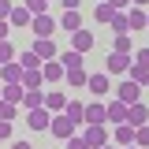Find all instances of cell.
<instances>
[{
    "instance_id": "14",
    "label": "cell",
    "mask_w": 149,
    "mask_h": 149,
    "mask_svg": "<svg viewBox=\"0 0 149 149\" xmlns=\"http://www.w3.org/2000/svg\"><path fill=\"white\" fill-rule=\"evenodd\" d=\"M56 60L63 63V74H71V71H86V67H82V56L74 52V49H67V52H60Z\"/></svg>"
},
{
    "instance_id": "29",
    "label": "cell",
    "mask_w": 149,
    "mask_h": 149,
    "mask_svg": "<svg viewBox=\"0 0 149 149\" xmlns=\"http://www.w3.org/2000/svg\"><path fill=\"white\" fill-rule=\"evenodd\" d=\"M127 78H130V82H138V86L146 90V82H149V71H146V67H138V63H130V71H127Z\"/></svg>"
},
{
    "instance_id": "10",
    "label": "cell",
    "mask_w": 149,
    "mask_h": 149,
    "mask_svg": "<svg viewBox=\"0 0 149 149\" xmlns=\"http://www.w3.org/2000/svg\"><path fill=\"white\" fill-rule=\"evenodd\" d=\"M112 146H119V149L134 146V127H130V123H119V127H112Z\"/></svg>"
},
{
    "instance_id": "2",
    "label": "cell",
    "mask_w": 149,
    "mask_h": 149,
    "mask_svg": "<svg viewBox=\"0 0 149 149\" xmlns=\"http://www.w3.org/2000/svg\"><path fill=\"white\" fill-rule=\"evenodd\" d=\"M116 101H123V104H138V101H142V86L130 82V78H123V82L116 86Z\"/></svg>"
},
{
    "instance_id": "37",
    "label": "cell",
    "mask_w": 149,
    "mask_h": 149,
    "mask_svg": "<svg viewBox=\"0 0 149 149\" xmlns=\"http://www.w3.org/2000/svg\"><path fill=\"white\" fill-rule=\"evenodd\" d=\"M67 149H90V146H86L82 134H71V138H67Z\"/></svg>"
},
{
    "instance_id": "18",
    "label": "cell",
    "mask_w": 149,
    "mask_h": 149,
    "mask_svg": "<svg viewBox=\"0 0 149 149\" xmlns=\"http://www.w3.org/2000/svg\"><path fill=\"white\" fill-rule=\"evenodd\" d=\"M119 123H127V104L123 101H112L108 104V127H119Z\"/></svg>"
},
{
    "instance_id": "44",
    "label": "cell",
    "mask_w": 149,
    "mask_h": 149,
    "mask_svg": "<svg viewBox=\"0 0 149 149\" xmlns=\"http://www.w3.org/2000/svg\"><path fill=\"white\" fill-rule=\"evenodd\" d=\"M104 149H119V146H112V142H108V146H104Z\"/></svg>"
},
{
    "instance_id": "46",
    "label": "cell",
    "mask_w": 149,
    "mask_h": 149,
    "mask_svg": "<svg viewBox=\"0 0 149 149\" xmlns=\"http://www.w3.org/2000/svg\"><path fill=\"white\" fill-rule=\"evenodd\" d=\"M0 90H4V82H0Z\"/></svg>"
},
{
    "instance_id": "1",
    "label": "cell",
    "mask_w": 149,
    "mask_h": 149,
    "mask_svg": "<svg viewBox=\"0 0 149 149\" xmlns=\"http://www.w3.org/2000/svg\"><path fill=\"white\" fill-rule=\"evenodd\" d=\"M78 134L86 138V146H90V149H104V146H108V138H112V127H108V123H101V127H82Z\"/></svg>"
},
{
    "instance_id": "24",
    "label": "cell",
    "mask_w": 149,
    "mask_h": 149,
    "mask_svg": "<svg viewBox=\"0 0 149 149\" xmlns=\"http://www.w3.org/2000/svg\"><path fill=\"white\" fill-rule=\"evenodd\" d=\"M22 90H45V74L41 71H22Z\"/></svg>"
},
{
    "instance_id": "43",
    "label": "cell",
    "mask_w": 149,
    "mask_h": 149,
    "mask_svg": "<svg viewBox=\"0 0 149 149\" xmlns=\"http://www.w3.org/2000/svg\"><path fill=\"white\" fill-rule=\"evenodd\" d=\"M130 4H134V8H146V4H149V0H130Z\"/></svg>"
},
{
    "instance_id": "40",
    "label": "cell",
    "mask_w": 149,
    "mask_h": 149,
    "mask_svg": "<svg viewBox=\"0 0 149 149\" xmlns=\"http://www.w3.org/2000/svg\"><path fill=\"white\" fill-rule=\"evenodd\" d=\"M78 4H82V0H60V8H63V11H78Z\"/></svg>"
},
{
    "instance_id": "25",
    "label": "cell",
    "mask_w": 149,
    "mask_h": 149,
    "mask_svg": "<svg viewBox=\"0 0 149 149\" xmlns=\"http://www.w3.org/2000/svg\"><path fill=\"white\" fill-rule=\"evenodd\" d=\"M8 22H11V26H30V22H34V15H30V11H26V8H11V15H8Z\"/></svg>"
},
{
    "instance_id": "42",
    "label": "cell",
    "mask_w": 149,
    "mask_h": 149,
    "mask_svg": "<svg viewBox=\"0 0 149 149\" xmlns=\"http://www.w3.org/2000/svg\"><path fill=\"white\" fill-rule=\"evenodd\" d=\"M11 149H30V142H26V138H19V142H15Z\"/></svg>"
},
{
    "instance_id": "6",
    "label": "cell",
    "mask_w": 149,
    "mask_h": 149,
    "mask_svg": "<svg viewBox=\"0 0 149 149\" xmlns=\"http://www.w3.org/2000/svg\"><path fill=\"white\" fill-rule=\"evenodd\" d=\"M101 123H108V104H101V101L86 104V127H101Z\"/></svg>"
},
{
    "instance_id": "38",
    "label": "cell",
    "mask_w": 149,
    "mask_h": 149,
    "mask_svg": "<svg viewBox=\"0 0 149 149\" xmlns=\"http://www.w3.org/2000/svg\"><path fill=\"white\" fill-rule=\"evenodd\" d=\"M11 8H15L11 0H0V19H8V15H11Z\"/></svg>"
},
{
    "instance_id": "23",
    "label": "cell",
    "mask_w": 149,
    "mask_h": 149,
    "mask_svg": "<svg viewBox=\"0 0 149 149\" xmlns=\"http://www.w3.org/2000/svg\"><path fill=\"white\" fill-rule=\"evenodd\" d=\"M19 67H22V71H41V60H37V52H34V49L19 52Z\"/></svg>"
},
{
    "instance_id": "7",
    "label": "cell",
    "mask_w": 149,
    "mask_h": 149,
    "mask_svg": "<svg viewBox=\"0 0 149 149\" xmlns=\"http://www.w3.org/2000/svg\"><path fill=\"white\" fill-rule=\"evenodd\" d=\"M49 130H52L56 138H63V142H67L71 134H78V130H74V123L67 119V116H63V112H60V116H52V123H49Z\"/></svg>"
},
{
    "instance_id": "20",
    "label": "cell",
    "mask_w": 149,
    "mask_h": 149,
    "mask_svg": "<svg viewBox=\"0 0 149 149\" xmlns=\"http://www.w3.org/2000/svg\"><path fill=\"white\" fill-rule=\"evenodd\" d=\"M41 74H45V82H60L63 78V63L60 60H49V63H41Z\"/></svg>"
},
{
    "instance_id": "13",
    "label": "cell",
    "mask_w": 149,
    "mask_h": 149,
    "mask_svg": "<svg viewBox=\"0 0 149 149\" xmlns=\"http://www.w3.org/2000/svg\"><path fill=\"white\" fill-rule=\"evenodd\" d=\"M71 49H74V52H78V56H86V52H90V49H93V34H90V30H86V26H82L78 34H71Z\"/></svg>"
},
{
    "instance_id": "12",
    "label": "cell",
    "mask_w": 149,
    "mask_h": 149,
    "mask_svg": "<svg viewBox=\"0 0 149 149\" xmlns=\"http://www.w3.org/2000/svg\"><path fill=\"white\" fill-rule=\"evenodd\" d=\"M45 108L52 112V116H60V112L67 108V93H63V90H49V93H45Z\"/></svg>"
},
{
    "instance_id": "36",
    "label": "cell",
    "mask_w": 149,
    "mask_h": 149,
    "mask_svg": "<svg viewBox=\"0 0 149 149\" xmlns=\"http://www.w3.org/2000/svg\"><path fill=\"white\" fill-rule=\"evenodd\" d=\"M134 63H138V67H146V71H149V49H138V52H134Z\"/></svg>"
},
{
    "instance_id": "4",
    "label": "cell",
    "mask_w": 149,
    "mask_h": 149,
    "mask_svg": "<svg viewBox=\"0 0 149 149\" xmlns=\"http://www.w3.org/2000/svg\"><path fill=\"white\" fill-rule=\"evenodd\" d=\"M56 26H60V22H56L52 15H34V22H30L34 41H37V37H52V34H56Z\"/></svg>"
},
{
    "instance_id": "33",
    "label": "cell",
    "mask_w": 149,
    "mask_h": 149,
    "mask_svg": "<svg viewBox=\"0 0 149 149\" xmlns=\"http://www.w3.org/2000/svg\"><path fill=\"white\" fill-rule=\"evenodd\" d=\"M63 78H67V86H74V90L90 82V74H86V71H71V74H63Z\"/></svg>"
},
{
    "instance_id": "35",
    "label": "cell",
    "mask_w": 149,
    "mask_h": 149,
    "mask_svg": "<svg viewBox=\"0 0 149 149\" xmlns=\"http://www.w3.org/2000/svg\"><path fill=\"white\" fill-rule=\"evenodd\" d=\"M4 138H15V123H8V119H0V142Z\"/></svg>"
},
{
    "instance_id": "8",
    "label": "cell",
    "mask_w": 149,
    "mask_h": 149,
    "mask_svg": "<svg viewBox=\"0 0 149 149\" xmlns=\"http://www.w3.org/2000/svg\"><path fill=\"white\" fill-rule=\"evenodd\" d=\"M127 123L134 130L146 127V123H149V104H142V101H138V104H127Z\"/></svg>"
},
{
    "instance_id": "45",
    "label": "cell",
    "mask_w": 149,
    "mask_h": 149,
    "mask_svg": "<svg viewBox=\"0 0 149 149\" xmlns=\"http://www.w3.org/2000/svg\"><path fill=\"white\" fill-rule=\"evenodd\" d=\"M127 149H138V146H127Z\"/></svg>"
},
{
    "instance_id": "19",
    "label": "cell",
    "mask_w": 149,
    "mask_h": 149,
    "mask_svg": "<svg viewBox=\"0 0 149 149\" xmlns=\"http://www.w3.org/2000/svg\"><path fill=\"white\" fill-rule=\"evenodd\" d=\"M60 26H63L67 34H78V30H82V15H78V11H63V15H60Z\"/></svg>"
},
{
    "instance_id": "3",
    "label": "cell",
    "mask_w": 149,
    "mask_h": 149,
    "mask_svg": "<svg viewBox=\"0 0 149 149\" xmlns=\"http://www.w3.org/2000/svg\"><path fill=\"white\" fill-rule=\"evenodd\" d=\"M130 52H108V60H104V71L108 74H127L130 71Z\"/></svg>"
},
{
    "instance_id": "22",
    "label": "cell",
    "mask_w": 149,
    "mask_h": 149,
    "mask_svg": "<svg viewBox=\"0 0 149 149\" xmlns=\"http://www.w3.org/2000/svg\"><path fill=\"white\" fill-rule=\"evenodd\" d=\"M0 82H4V86H8V82H22V67H19V60L0 67Z\"/></svg>"
},
{
    "instance_id": "28",
    "label": "cell",
    "mask_w": 149,
    "mask_h": 149,
    "mask_svg": "<svg viewBox=\"0 0 149 149\" xmlns=\"http://www.w3.org/2000/svg\"><path fill=\"white\" fill-rule=\"evenodd\" d=\"M112 15H116V8H112V4H97V11H93V19H97L101 26H108Z\"/></svg>"
},
{
    "instance_id": "17",
    "label": "cell",
    "mask_w": 149,
    "mask_h": 149,
    "mask_svg": "<svg viewBox=\"0 0 149 149\" xmlns=\"http://www.w3.org/2000/svg\"><path fill=\"white\" fill-rule=\"evenodd\" d=\"M0 97H4L8 104H22V97H26V90H22V82H8V86L0 90Z\"/></svg>"
},
{
    "instance_id": "9",
    "label": "cell",
    "mask_w": 149,
    "mask_h": 149,
    "mask_svg": "<svg viewBox=\"0 0 149 149\" xmlns=\"http://www.w3.org/2000/svg\"><path fill=\"white\" fill-rule=\"evenodd\" d=\"M30 49L37 52V60H41V63H49V60H56V56H60V52H56V45H52V37H37Z\"/></svg>"
},
{
    "instance_id": "15",
    "label": "cell",
    "mask_w": 149,
    "mask_h": 149,
    "mask_svg": "<svg viewBox=\"0 0 149 149\" xmlns=\"http://www.w3.org/2000/svg\"><path fill=\"white\" fill-rule=\"evenodd\" d=\"M63 116L74 123V130L86 127V104H78V101H67V108H63Z\"/></svg>"
},
{
    "instance_id": "34",
    "label": "cell",
    "mask_w": 149,
    "mask_h": 149,
    "mask_svg": "<svg viewBox=\"0 0 149 149\" xmlns=\"http://www.w3.org/2000/svg\"><path fill=\"white\" fill-rule=\"evenodd\" d=\"M134 146H138V149H146V146H149V123L134 130Z\"/></svg>"
},
{
    "instance_id": "32",
    "label": "cell",
    "mask_w": 149,
    "mask_h": 149,
    "mask_svg": "<svg viewBox=\"0 0 149 149\" xmlns=\"http://www.w3.org/2000/svg\"><path fill=\"white\" fill-rule=\"evenodd\" d=\"M15 116H19V104H8V101L0 97V119H8V123H15Z\"/></svg>"
},
{
    "instance_id": "5",
    "label": "cell",
    "mask_w": 149,
    "mask_h": 149,
    "mask_svg": "<svg viewBox=\"0 0 149 149\" xmlns=\"http://www.w3.org/2000/svg\"><path fill=\"white\" fill-rule=\"evenodd\" d=\"M49 123H52V112H49V108H34V112H26V127L37 130V134H41V130H49Z\"/></svg>"
},
{
    "instance_id": "27",
    "label": "cell",
    "mask_w": 149,
    "mask_h": 149,
    "mask_svg": "<svg viewBox=\"0 0 149 149\" xmlns=\"http://www.w3.org/2000/svg\"><path fill=\"white\" fill-rule=\"evenodd\" d=\"M15 60H19L15 45H11V41H0V67H4V63H15Z\"/></svg>"
},
{
    "instance_id": "39",
    "label": "cell",
    "mask_w": 149,
    "mask_h": 149,
    "mask_svg": "<svg viewBox=\"0 0 149 149\" xmlns=\"http://www.w3.org/2000/svg\"><path fill=\"white\" fill-rule=\"evenodd\" d=\"M8 34H11V22H8V19H0V41H8Z\"/></svg>"
},
{
    "instance_id": "26",
    "label": "cell",
    "mask_w": 149,
    "mask_h": 149,
    "mask_svg": "<svg viewBox=\"0 0 149 149\" xmlns=\"http://www.w3.org/2000/svg\"><path fill=\"white\" fill-rule=\"evenodd\" d=\"M108 26H112V34H116V37H119V34H130V22H127V11H116Z\"/></svg>"
},
{
    "instance_id": "48",
    "label": "cell",
    "mask_w": 149,
    "mask_h": 149,
    "mask_svg": "<svg viewBox=\"0 0 149 149\" xmlns=\"http://www.w3.org/2000/svg\"><path fill=\"white\" fill-rule=\"evenodd\" d=\"M146 30H149V26H146Z\"/></svg>"
},
{
    "instance_id": "31",
    "label": "cell",
    "mask_w": 149,
    "mask_h": 149,
    "mask_svg": "<svg viewBox=\"0 0 149 149\" xmlns=\"http://www.w3.org/2000/svg\"><path fill=\"white\" fill-rule=\"evenodd\" d=\"M134 49V41H130V34H119L116 41H112V52H130Z\"/></svg>"
},
{
    "instance_id": "11",
    "label": "cell",
    "mask_w": 149,
    "mask_h": 149,
    "mask_svg": "<svg viewBox=\"0 0 149 149\" xmlns=\"http://www.w3.org/2000/svg\"><path fill=\"white\" fill-rule=\"evenodd\" d=\"M86 90H90L93 97H104V93L112 90V78H108L104 71H101V74H90V82H86Z\"/></svg>"
},
{
    "instance_id": "16",
    "label": "cell",
    "mask_w": 149,
    "mask_h": 149,
    "mask_svg": "<svg viewBox=\"0 0 149 149\" xmlns=\"http://www.w3.org/2000/svg\"><path fill=\"white\" fill-rule=\"evenodd\" d=\"M127 22H130V30H146V26H149V11L130 4V8H127Z\"/></svg>"
},
{
    "instance_id": "30",
    "label": "cell",
    "mask_w": 149,
    "mask_h": 149,
    "mask_svg": "<svg viewBox=\"0 0 149 149\" xmlns=\"http://www.w3.org/2000/svg\"><path fill=\"white\" fill-rule=\"evenodd\" d=\"M22 8H26L30 15H49V0H26Z\"/></svg>"
},
{
    "instance_id": "47",
    "label": "cell",
    "mask_w": 149,
    "mask_h": 149,
    "mask_svg": "<svg viewBox=\"0 0 149 149\" xmlns=\"http://www.w3.org/2000/svg\"><path fill=\"white\" fill-rule=\"evenodd\" d=\"M146 90H149V82H146Z\"/></svg>"
},
{
    "instance_id": "41",
    "label": "cell",
    "mask_w": 149,
    "mask_h": 149,
    "mask_svg": "<svg viewBox=\"0 0 149 149\" xmlns=\"http://www.w3.org/2000/svg\"><path fill=\"white\" fill-rule=\"evenodd\" d=\"M104 4H112L116 11H127V8H130V0H104Z\"/></svg>"
},
{
    "instance_id": "21",
    "label": "cell",
    "mask_w": 149,
    "mask_h": 149,
    "mask_svg": "<svg viewBox=\"0 0 149 149\" xmlns=\"http://www.w3.org/2000/svg\"><path fill=\"white\" fill-rule=\"evenodd\" d=\"M22 108H26V112L45 108V90H26V97H22Z\"/></svg>"
}]
</instances>
